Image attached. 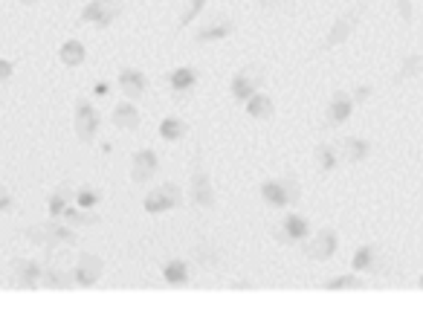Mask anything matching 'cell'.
I'll use <instances>...</instances> for the list:
<instances>
[{"mask_svg":"<svg viewBox=\"0 0 423 310\" xmlns=\"http://www.w3.org/2000/svg\"><path fill=\"white\" fill-rule=\"evenodd\" d=\"M186 198L194 209L200 212H212L218 206V194H215V186H212V174L209 169L203 166V148L200 142L194 145V154H191V171H189V191Z\"/></svg>","mask_w":423,"mask_h":310,"instance_id":"6da1fadb","label":"cell"},{"mask_svg":"<svg viewBox=\"0 0 423 310\" xmlns=\"http://www.w3.org/2000/svg\"><path fill=\"white\" fill-rule=\"evenodd\" d=\"M365 9H368V0H360V3H354L351 9H345V12L331 24V29L325 32V38H322V44L316 46V53H331V50H336V46H343V44L354 35V32H356V26L363 24Z\"/></svg>","mask_w":423,"mask_h":310,"instance_id":"7a4b0ae2","label":"cell"},{"mask_svg":"<svg viewBox=\"0 0 423 310\" xmlns=\"http://www.w3.org/2000/svg\"><path fill=\"white\" fill-rule=\"evenodd\" d=\"M186 203V194L177 183H159L157 189H151L145 194L142 200V209L148 215H166V212H174V209H183Z\"/></svg>","mask_w":423,"mask_h":310,"instance_id":"3957f363","label":"cell"},{"mask_svg":"<svg viewBox=\"0 0 423 310\" xmlns=\"http://www.w3.org/2000/svg\"><path fill=\"white\" fill-rule=\"evenodd\" d=\"M264 81H267V70L261 67V64H247V67H241L232 81H230V93H232V99L238 105H243L250 99V96H255L258 90L264 87Z\"/></svg>","mask_w":423,"mask_h":310,"instance_id":"277c9868","label":"cell"},{"mask_svg":"<svg viewBox=\"0 0 423 310\" xmlns=\"http://www.w3.org/2000/svg\"><path fill=\"white\" fill-rule=\"evenodd\" d=\"M336 250H339V232L334 226H322L311 241H302V252L311 261H331Z\"/></svg>","mask_w":423,"mask_h":310,"instance_id":"5b68a950","label":"cell"},{"mask_svg":"<svg viewBox=\"0 0 423 310\" xmlns=\"http://www.w3.org/2000/svg\"><path fill=\"white\" fill-rule=\"evenodd\" d=\"M351 270L363 273V275H386L388 264H386V255L380 250V243H363L351 258Z\"/></svg>","mask_w":423,"mask_h":310,"instance_id":"8992f818","label":"cell"},{"mask_svg":"<svg viewBox=\"0 0 423 310\" xmlns=\"http://www.w3.org/2000/svg\"><path fill=\"white\" fill-rule=\"evenodd\" d=\"M122 12H125L122 0H90L87 9L81 12V21L99 26V29H107V26H113V21H116Z\"/></svg>","mask_w":423,"mask_h":310,"instance_id":"52a82bcc","label":"cell"},{"mask_svg":"<svg viewBox=\"0 0 423 310\" xmlns=\"http://www.w3.org/2000/svg\"><path fill=\"white\" fill-rule=\"evenodd\" d=\"M354 99L348 90H336L331 99H328V107H325V119H322V130H334L339 125H345L354 113Z\"/></svg>","mask_w":423,"mask_h":310,"instance_id":"ba28073f","label":"cell"},{"mask_svg":"<svg viewBox=\"0 0 423 310\" xmlns=\"http://www.w3.org/2000/svg\"><path fill=\"white\" fill-rule=\"evenodd\" d=\"M235 32V21L230 15H215L209 18L203 26L194 29V44H218V41H226Z\"/></svg>","mask_w":423,"mask_h":310,"instance_id":"9c48e42d","label":"cell"},{"mask_svg":"<svg viewBox=\"0 0 423 310\" xmlns=\"http://www.w3.org/2000/svg\"><path fill=\"white\" fill-rule=\"evenodd\" d=\"M159 171V157L154 148H139L131 157V180L137 186H148Z\"/></svg>","mask_w":423,"mask_h":310,"instance_id":"30bf717a","label":"cell"},{"mask_svg":"<svg viewBox=\"0 0 423 310\" xmlns=\"http://www.w3.org/2000/svg\"><path fill=\"white\" fill-rule=\"evenodd\" d=\"M99 125H102V117L90 102H78L76 105V137L81 142H93L96 134H99Z\"/></svg>","mask_w":423,"mask_h":310,"instance_id":"8fae6325","label":"cell"},{"mask_svg":"<svg viewBox=\"0 0 423 310\" xmlns=\"http://www.w3.org/2000/svg\"><path fill=\"white\" fill-rule=\"evenodd\" d=\"M102 273H105V261L99 255L85 252V255H78V264L73 270V282L78 287H93L96 282L102 279Z\"/></svg>","mask_w":423,"mask_h":310,"instance_id":"7c38bea8","label":"cell"},{"mask_svg":"<svg viewBox=\"0 0 423 310\" xmlns=\"http://www.w3.org/2000/svg\"><path fill=\"white\" fill-rule=\"evenodd\" d=\"M191 261L198 264L203 273H218L223 267V250L212 241H198L191 247Z\"/></svg>","mask_w":423,"mask_h":310,"instance_id":"4fadbf2b","label":"cell"},{"mask_svg":"<svg viewBox=\"0 0 423 310\" xmlns=\"http://www.w3.org/2000/svg\"><path fill=\"white\" fill-rule=\"evenodd\" d=\"M119 87L125 93V99L139 102L142 96L148 93V76L137 67H125V70H119Z\"/></svg>","mask_w":423,"mask_h":310,"instance_id":"5bb4252c","label":"cell"},{"mask_svg":"<svg viewBox=\"0 0 423 310\" xmlns=\"http://www.w3.org/2000/svg\"><path fill=\"white\" fill-rule=\"evenodd\" d=\"M336 151L345 162H351V166H360V162H365L371 157V142L365 137H345L336 145Z\"/></svg>","mask_w":423,"mask_h":310,"instance_id":"9a60e30c","label":"cell"},{"mask_svg":"<svg viewBox=\"0 0 423 310\" xmlns=\"http://www.w3.org/2000/svg\"><path fill=\"white\" fill-rule=\"evenodd\" d=\"M313 160H316V169L322 177H331L334 171H339V162H343L336 145H331V142H319L313 148Z\"/></svg>","mask_w":423,"mask_h":310,"instance_id":"2e32d148","label":"cell"},{"mask_svg":"<svg viewBox=\"0 0 423 310\" xmlns=\"http://www.w3.org/2000/svg\"><path fill=\"white\" fill-rule=\"evenodd\" d=\"M113 128L116 130H139V125H142V119H139V110H137V105L128 99V102H119L116 107H113Z\"/></svg>","mask_w":423,"mask_h":310,"instance_id":"e0dca14e","label":"cell"},{"mask_svg":"<svg viewBox=\"0 0 423 310\" xmlns=\"http://www.w3.org/2000/svg\"><path fill=\"white\" fill-rule=\"evenodd\" d=\"M243 110H247L250 119H258V122H270L275 117V102L270 99L267 93L258 90L255 96H250L247 102H243Z\"/></svg>","mask_w":423,"mask_h":310,"instance_id":"ac0fdd59","label":"cell"},{"mask_svg":"<svg viewBox=\"0 0 423 310\" xmlns=\"http://www.w3.org/2000/svg\"><path fill=\"white\" fill-rule=\"evenodd\" d=\"M162 78H166V85H169L174 93H189V90H194V87H198V81H200V73L194 70V67H177V70L166 73Z\"/></svg>","mask_w":423,"mask_h":310,"instance_id":"d6986e66","label":"cell"},{"mask_svg":"<svg viewBox=\"0 0 423 310\" xmlns=\"http://www.w3.org/2000/svg\"><path fill=\"white\" fill-rule=\"evenodd\" d=\"M420 73H423V53H409V55H403L400 67L395 70V76H392V85H395V87H400V85H406V81L417 78Z\"/></svg>","mask_w":423,"mask_h":310,"instance_id":"ffe728a7","label":"cell"},{"mask_svg":"<svg viewBox=\"0 0 423 310\" xmlns=\"http://www.w3.org/2000/svg\"><path fill=\"white\" fill-rule=\"evenodd\" d=\"M162 279H166V284H171V287H186L191 282L189 261H183V258L166 261V264H162Z\"/></svg>","mask_w":423,"mask_h":310,"instance_id":"44dd1931","label":"cell"},{"mask_svg":"<svg viewBox=\"0 0 423 310\" xmlns=\"http://www.w3.org/2000/svg\"><path fill=\"white\" fill-rule=\"evenodd\" d=\"M261 200L270 206V209H275V212H282V209H290V200H287V194H284V186H282V180L275 177V180H264L261 183Z\"/></svg>","mask_w":423,"mask_h":310,"instance_id":"7402d4cb","label":"cell"},{"mask_svg":"<svg viewBox=\"0 0 423 310\" xmlns=\"http://www.w3.org/2000/svg\"><path fill=\"white\" fill-rule=\"evenodd\" d=\"M282 230L290 238V243H302L307 235H311V223H307V218L296 215V212H287V218L282 221Z\"/></svg>","mask_w":423,"mask_h":310,"instance_id":"603a6c76","label":"cell"},{"mask_svg":"<svg viewBox=\"0 0 423 310\" xmlns=\"http://www.w3.org/2000/svg\"><path fill=\"white\" fill-rule=\"evenodd\" d=\"M368 282L363 273H345V275H334V279L322 282V290H365Z\"/></svg>","mask_w":423,"mask_h":310,"instance_id":"cb8c5ba5","label":"cell"},{"mask_svg":"<svg viewBox=\"0 0 423 310\" xmlns=\"http://www.w3.org/2000/svg\"><path fill=\"white\" fill-rule=\"evenodd\" d=\"M189 134V125L180 117H166L159 122V139L162 142H183Z\"/></svg>","mask_w":423,"mask_h":310,"instance_id":"d4e9b609","label":"cell"},{"mask_svg":"<svg viewBox=\"0 0 423 310\" xmlns=\"http://www.w3.org/2000/svg\"><path fill=\"white\" fill-rule=\"evenodd\" d=\"M206 9V0H186V6L180 9V18H177V32H183L194 24V18H200Z\"/></svg>","mask_w":423,"mask_h":310,"instance_id":"484cf974","label":"cell"},{"mask_svg":"<svg viewBox=\"0 0 423 310\" xmlns=\"http://www.w3.org/2000/svg\"><path fill=\"white\" fill-rule=\"evenodd\" d=\"M282 186H284V194H287V200H290V209L293 206H299L302 203V183H299V174L293 171V169H287L282 177Z\"/></svg>","mask_w":423,"mask_h":310,"instance_id":"4316f807","label":"cell"},{"mask_svg":"<svg viewBox=\"0 0 423 310\" xmlns=\"http://www.w3.org/2000/svg\"><path fill=\"white\" fill-rule=\"evenodd\" d=\"M255 3L267 15H293L296 12V0H255Z\"/></svg>","mask_w":423,"mask_h":310,"instance_id":"83f0119b","label":"cell"},{"mask_svg":"<svg viewBox=\"0 0 423 310\" xmlns=\"http://www.w3.org/2000/svg\"><path fill=\"white\" fill-rule=\"evenodd\" d=\"M61 61L67 64V67H78V64L85 61V46H81L78 41H67L61 46Z\"/></svg>","mask_w":423,"mask_h":310,"instance_id":"f1b7e54d","label":"cell"},{"mask_svg":"<svg viewBox=\"0 0 423 310\" xmlns=\"http://www.w3.org/2000/svg\"><path fill=\"white\" fill-rule=\"evenodd\" d=\"M67 198H70V189H67V186H61V189L53 194V200H50V215H53V218H61V212L67 209Z\"/></svg>","mask_w":423,"mask_h":310,"instance_id":"f546056e","label":"cell"},{"mask_svg":"<svg viewBox=\"0 0 423 310\" xmlns=\"http://www.w3.org/2000/svg\"><path fill=\"white\" fill-rule=\"evenodd\" d=\"M44 284L46 287H70L73 284V275L61 273V270H50V273L44 275Z\"/></svg>","mask_w":423,"mask_h":310,"instance_id":"4dcf8cb0","label":"cell"},{"mask_svg":"<svg viewBox=\"0 0 423 310\" xmlns=\"http://www.w3.org/2000/svg\"><path fill=\"white\" fill-rule=\"evenodd\" d=\"M397 18L403 26H412L415 24V9H412V0H397Z\"/></svg>","mask_w":423,"mask_h":310,"instance_id":"1f68e13d","label":"cell"},{"mask_svg":"<svg viewBox=\"0 0 423 310\" xmlns=\"http://www.w3.org/2000/svg\"><path fill=\"white\" fill-rule=\"evenodd\" d=\"M102 200V194L96 191V189H78V206L81 209H90V206H96Z\"/></svg>","mask_w":423,"mask_h":310,"instance_id":"d6a6232c","label":"cell"},{"mask_svg":"<svg viewBox=\"0 0 423 310\" xmlns=\"http://www.w3.org/2000/svg\"><path fill=\"white\" fill-rule=\"evenodd\" d=\"M61 215L67 218V223H78V226H85V223H96V221H99V218H93V215H81L78 209H64Z\"/></svg>","mask_w":423,"mask_h":310,"instance_id":"836d02e7","label":"cell"},{"mask_svg":"<svg viewBox=\"0 0 423 310\" xmlns=\"http://www.w3.org/2000/svg\"><path fill=\"white\" fill-rule=\"evenodd\" d=\"M374 96V85H356L354 90H351V99H354V105H365L368 99Z\"/></svg>","mask_w":423,"mask_h":310,"instance_id":"e575fe53","label":"cell"},{"mask_svg":"<svg viewBox=\"0 0 423 310\" xmlns=\"http://www.w3.org/2000/svg\"><path fill=\"white\" fill-rule=\"evenodd\" d=\"M273 238H275V243H282V247H287V243H290V238L284 235L282 226H279V230H273Z\"/></svg>","mask_w":423,"mask_h":310,"instance_id":"d590c367","label":"cell"},{"mask_svg":"<svg viewBox=\"0 0 423 310\" xmlns=\"http://www.w3.org/2000/svg\"><path fill=\"white\" fill-rule=\"evenodd\" d=\"M107 93V85H96V96H105Z\"/></svg>","mask_w":423,"mask_h":310,"instance_id":"8d00e7d4","label":"cell"},{"mask_svg":"<svg viewBox=\"0 0 423 310\" xmlns=\"http://www.w3.org/2000/svg\"><path fill=\"white\" fill-rule=\"evenodd\" d=\"M417 287H420V290H423V273H420V275H417Z\"/></svg>","mask_w":423,"mask_h":310,"instance_id":"74e56055","label":"cell"}]
</instances>
